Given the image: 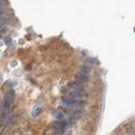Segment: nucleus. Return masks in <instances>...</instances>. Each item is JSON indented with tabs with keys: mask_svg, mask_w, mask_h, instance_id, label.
Instances as JSON below:
<instances>
[{
	"mask_svg": "<svg viewBox=\"0 0 135 135\" xmlns=\"http://www.w3.org/2000/svg\"><path fill=\"white\" fill-rule=\"evenodd\" d=\"M79 72L83 73V74L88 75L91 72V68L89 65H81L79 67Z\"/></svg>",
	"mask_w": 135,
	"mask_h": 135,
	"instance_id": "nucleus-5",
	"label": "nucleus"
},
{
	"mask_svg": "<svg viewBox=\"0 0 135 135\" xmlns=\"http://www.w3.org/2000/svg\"><path fill=\"white\" fill-rule=\"evenodd\" d=\"M4 42L6 45H9L10 43H11V39H10L9 37H8V36H6V37H4Z\"/></svg>",
	"mask_w": 135,
	"mask_h": 135,
	"instance_id": "nucleus-11",
	"label": "nucleus"
},
{
	"mask_svg": "<svg viewBox=\"0 0 135 135\" xmlns=\"http://www.w3.org/2000/svg\"><path fill=\"white\" fill-rule=\"evenodd\" d=\"M133 31H134V32H135V27H134V29H133Z\"/></svg>",
	"mask_w": 135,
	"mask_h": 135,
	"instance_id": "nucleus-13",
	"label": "nucleus"
},
{
	"mask_svg": "<svg viewBox=\"0 0 135 135\" xmlns=\"http://www.w3.org/2000/svg\"><path fill=\"white\" fill-rule=\"evenodd\" d=\"M62 100H63V104L65 106H67V107H72V106H74V105L81 104V102L79 101V100L73 99L72 97H63Z\"/></svg>",
	"mask_w": 135,
	"mask_h": 135,
	"instance_id": "nucleus-3",
	"label": "nucleus"
},
{
	"mask_svg": "<svg viewBox=\"0 0 135 135\" xmlns=\"http://www.w3.org/2000/svg\"><path fill=\"white\" fill-rule=\"evenodd\" d=\"M88 61H89V63H93V64H99L98 60L94 59V58H89Z\"/></svg>",
	"mask_w": 135,
	"mask_h": 135,
	"instance_id": "nucleus-10",
	"label": "nucleus"
},
{
	"mask_svg": "<svg viewBox=\"0 0 135 135\" xmlns=\"http://www.w3.org/2000/svg\"><path fill=\"white\" fill-rule=\"evenodd\" d=\"M69 95H70V97L73 98V99L75 100H78V99H82V98L84 97V91H78V89H73V91H71L69 92Z\"/></svg>",
	"mask_w": 135,
	"mask_h": 135,
	"instance_id": "nucleus-4",
	"label": "nucleus"
},
{
	"mask_svg": "<svg viewBox=\"0 0 135 135\" xmlns=\"http://www.w3.org/2000/svg\"><path fill=\"white\" fill-rule=\"evenodd\" d=\"M88 80V75H85V74H83V73H79L77 75V81L79 82L80 84H83L84 83H85Z\"/></svg>",
	"mask_w": 135,
	"mask_h": 135,
	"instance_id": "nucleus-6",
	"label": "nucleus"
},
{
	"mask_svg": "<svg viewBox=\"0 0 135 135\" xmlns=\"http://www.w3.org/2000/svg\"><path fill=\"white\" fill-rule=\"evenodd\" d=\"M127 133H128V135H135V131H134V129L130 128V129H128V130Z\"/></svg>",
	"mask_w": 135,
	"mask_h": 135,
	"instance_id": "nucleus-12",
	"label": "nucleus"
},
{
	"mask_svg": "<svg viewBox=\"0 0 135 135\" xmlns=\"http://www.w3.org/2000/svg\"><path fill=\"white\" fill-rule=\"evenodd\" d=\"M41 112H42V109L41 107H36V108H35V109L33 110L32 116H35V117H36V116H38L39 115H41Z\"/></svg>",
	"mask_w": 135,
	"mask_h": 135,
	"instance_id": "nucleus-9",
	"label": "nucleus"
},
{
	"mask_svg": "<svg viewBox=\"0 0 135 135\" xmlns=\"http://www.w3.org/2000/svg\"><path fill=\"white\" fill-rule=\"evenodd\" d=\"M15 94L14 91H8L4 96V110L5 112H8L9 110V107H11L14 100Z\"/></svg>",
	"mask_w": 135,
	"mask_h": 135,
	"instance_id": "nucleus-1",
	"label": "nucleus"
},
{
	"mask_svg": "<svg viewBox=\"0 0 135 135\" xmlns=\"http://www.w3.org/2000/svg\"><path fill=\"white\" fill-rule=\"evenodd\" d=\"M66 126H67V123H66V122L64 121H60V122H57L54 124L53 126V131L54 133H56L57 135H61L63 133V132H64L65 128H66Z\"/></svg>",
	"mask_w": 135,
	"mask_h": 135,
	"instance_id": "nucleus-2",
	"label": "nucleus"
},
{
	"mask_svg": "<svg viewBox=\"0 0 135 135\" xmlns=\"http://www.w3.org/2000/svg\"><path fill=\"white\" fill-rule=\"evenodd\" d=\"M70 85L72 86V88L73 89H78V91H84V87L83 84H80L78 81H74L73 82L72 84H70Z\"/></svg>",
	"mask_w": 135,
	"mask_h": 135,
	"instance_id": "nucleus-7",
	"label": "nucleus"
},
{
	"mask_svg": "<svg viewBox=\"0 0 135 135\" xmlns=\"http://www.w3.org/2000/svg\"><path fill=\"white\" fill-rule=\"evenodd\" d=\"M52 115H53L55 118L58 119V120H63V119L64 118V114H63V112H61L60 110L55 111V112H52Z\"/></svg>",
	"mask_w": 135,
	"mask_h": 135,
	"instance_id": "nucleus-8",
	"label": "nucleus"
}]
</instances>
